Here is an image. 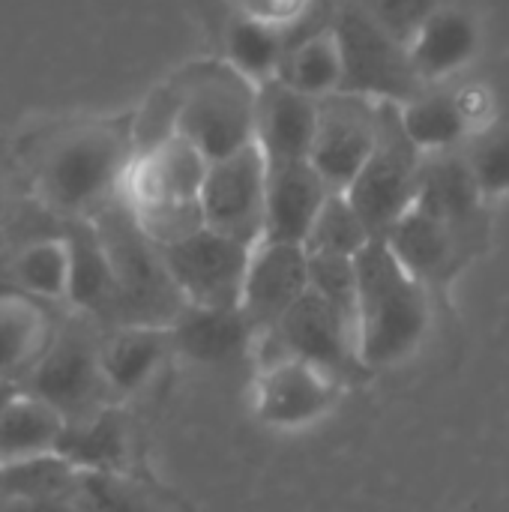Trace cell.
Segmentation results:
<instances>
[{
    "label": "cell",
    "mask_w": 509,
    "mask_h": 512,
    "mask_svg": "<svg viewBox=\"0 0 509 512\" xmlns=\"http://www.w3.org/2000/svg\"><path fill=\"white\" fill-rule=\"evenodd\" d=\"M207 171L210 159L192 141L174 135L156 150L132 159L120 186V201L126 207L159 201H201Z\"/></svg>",
    "instance_id": "obj_17"
},
{
    "label": "cell",
    "mask_w": 509,
    "mask_h": 512,
    "mask_svg": "<svg viewBox=\"0 0 509 512\" xmlns=\"http://www.w3.org/2000/svg\"><path fill=\"white\" fill-rule=\"evenodd\" d=\"M69 234L72 243V288L69 306L78 315L99 321L102 327L117 324L120 312V288L111 267V258L102 246V237L90 219H81Z\"/></svg>",
    "instance_id": "obj_22"
},
{
    "label": "cell",
    "mask_w": 509,
    "mask_h": 512,
    "mask_svg": "<svg viewBox=\"0 0 509 512\" xmlns=\"http://www.w3.org/2000/svg\"><path fill=\"white\" fill-rule=\"evenodd\" d=\"M333 27L345 60L342 93L405 105L423 90L411 66L408 45L363 6H345Z\"/></svg>",
    "instance_id": "obj_8"
},
{
    "label": "cell",
    "mask_w": 509,
    "mask_h": 512,
    "mask_svg": "<svg viewBox=\"0 0 509 512\" xmlns=\"http://www.w3.org/2000/svg\"><path fill=\"white\" fill-rule=\"evenodd\" d=\"M174 357L171 327H105L99 360L114 405L141 396Z\"/></svg>",
    "instance_id": "obj_19"
},
{
    "label": "cell",
    "mask_w": 509,
    "mask_h": 512,
    "mask_svg": "<svg viewBox=\"0 0 509 512\" xmlns=\"http://www.w3.org/2000/svg\"><path fill=\"white\" fill-rule=\"evenodd\" d=\"M135 159L132 117L129 120H75L51 135L36 150V192L57 216L93 219L120 198L123 177Z\"/></svg>",
    "instance_id": "obj_1"
},
{
    "label": "cell",
    "mask_w": 509,
    "mask_h": 512,
    "mask_svg": "<svg viewBox=\"0 0 509 512\" xmlns=\"http://www.w3.org/2000/svg\"><path fill=\"white\" fill-rule=\"evenodd\" d=\"M357 342L363 366L378 375L411 360L438 315L435 297L399 264L384 240L357 255Z\"/></svg>",
    "instance_id": "obj_2"
},
{
    "label": "cell",
    "mask_w": 509,
    "mask_h": 512,
    "mask_svg": "<svg viewBox=\"0 0 509 512\" xmlns=\"http://www.w3.org/2000/svg\"><path fill=\"white\" fill-rule=\"evenodd\" d=\"M309 294V252L297 243L261 240L252 249L240 309L255 336L273 330Z\"/></svg>",
    "instance_id": "obj_16"
},
{
    "label": "cell",
    "mask_w": 509,
    "mask_h": 512,
    "mask_svg": "<svg viewBox=\"0 0 509 512\" xmlns=\"http://www.w3.org/2000/svg\"><path fill=\"white\" fill-rule=\"evenodd\" d=\"M60 453L84 474H126L132 459V432L120 405L69 423Z\"/></svg>",
    "instance_id": "obj_26"
},
{
    "label": "cell",
    "mask_w": 509,
    "mask_h": 512,
    "mask_svg": "<svg viewBox=\"0 0 509 512\" xmlns=\"http://www.w3.org/2000/svg\"><path fill=\"white\" fill-rule=\"evenodd\" d=\"M15 390H18V387H12V384H3V381H0V411H3V405L15 396Z\"/></svg>",
    "instance_id": "obj_40"
},
{
    "label": "cell",
    "mask_w": 509,
    "mask_h": 512,
    "mask_svg": "<svg viewBox=\"0 0 509 512\" xmlns=\"http://www.w3.org/2000/svg\"><path fill=\"white\" fill-rule=\"evenodd\" d=\"M9 279L18 294L39 303H69L72 243L69 234L36 237L9 258Z\"/></svg>",
    "instance_id": "obj_27"
},
{
    "label": "cell",
    "mask_w": 509,
    "mask_h": 512,
    "mask_svg": "<svg viewBox=\"0 0 509 512\" xmlns=\"http://www.w3.org/2000/svg\"><path fill=\"white\" fill-rule=\"evenodd\" d=\"M102 324L87 315H72L57 327L45 357L18 387L51 402L69 423L87 420L114 405L102 375Z\"/></svg>",
    "instance_id": "obj_7"
},
{
    "label": "cell",
    "mask_w": 509,
    "mask_h": 512,
    "mask_svg": "<svg viewBox=\"0 0 509 512\" xmlns=\"http://www.w3.org/2000/svg\"><path fill=\"white\" fill-rule=\"evenodd\" d=\"M234 12H243L249 18H258L264 24L291 30L312 6V0H231Z\"/></svg>",
    "instance_id": "obj_37"
},
{
    "label": "cell",
    "mask_w": 509,
    "mask_h": 512,
    "mask_svg": "<svg viewBox=\"0 0 509 512\" xmlns=\"http://www.w3.org/2000/svg\"><path fill=\"white\" fill-rule=\"evenodd\" d=\"M399 264L435 297L438 309L450 306V291L462 279V273L477 261L468 243L441 219L414 207L405 219L393 225L384 237Z\"/></svg>",
    "instance_id": "obj_13"
},
{
    "label": "cell",
    "mask_w": 509,
    "mask_h": 512,
    "mask_svg": "<svg viewBox=\"0 0 509 512\" xmlns=\"http://www.w3.org/2000/svg\"><path fill=\"white\" fill-rule=\"evenodd\" d=\"M309 291L357 324V300H360L357 258L309 255Z\"/></svg>",
    "instance_id": "obj_35"
},
{
    "label": "cell",
    "mask_w": 509,
    "mask_h": 512,
    "mask_svg": "<svg viewBox=\"0 0 509 512\" xmlns=\"http://www.w3.org/2000/svg\"><path fill=\"white\" fill-rule=\"evenodd\" d=\"M9 198H12V180H9V174L0 168V210L9 204Z\"/></svg>",
    "instance_id": "obj_39"
},
{
    "label": "cell",
    "mask_w": 509,
    "mask_h": 512,
    "mask_svg": "<svg viewBox=\"0 0 509 512\" xmlns=\"http://www.w3.org/2000/svg\"><path fill=\"white\" fill-rule=\"evenodd\" d=\"M372 243V234L354 204L348 201L345 192H333L318 213L309 237H306V252L309 255H345L357 258L366 246Z\"/></svg>",
    "instance_id": "obj_31"
},
{
    "label": "cell",
    "mask_w": 509,
    "mask_h": 512,
    "mask_svg": "<svg viewBox=\"0 0 509 512\" xmlns=\"http://www.w3.org/2000/svg\"><path fill=\"white\" fill-rule=\"evenodd\" d=\"M279 78L312 99H327V96L342 93L345 60H342V45H339L336 27L327 24L318 33L300 39L294 48H288Z\"/></svg>",
    "instance_id": "obj_29"
},
{
    "label": "cell",
    "mask_w": 509,
    "mask_h": 512,
    "mask_svg": "<svg viewBox=\"0 0 509 512\" xmlns=\"http://www.w3.org/2000/svg\"><path fill=\"white\" fill-rule=\"evenodd\" d=\"M267 171L270 165L258 144H249L228 159L210 162L201 189L207 228L237 243L258 246L264 240L267 216Z\"/></svg>",
    "instance_id": "obj_10"
},
{
    "label": "cell",
    "mask_w": 509,
    "mask_h": 512,
    "mask_svg": "<svg viewBox=\"0 0 509 512\" xmlns=\"http://www.w3.org/2000/svg\"><path fill=\"white\" fill-rule=\"evenodd\" d=\"M423 162L426 156L414 147L402 126L399 102H378L375 153L345 192L366 222L372 240H384L393 225L414 210Z\"/></svg>",
    "instance_id": "obj_6"
},
{
    "label": "cell",
    "mask_w": 509,
    "mask_h": 512,
    "mask_svg": "<svg viewBox=\"0 0 509 512\" xmlns=\"http://www.w3.org/2000/svg\"><path fill=\"white\" fill-rule=\"evenodd\" d=\"M348 387L303 360H282L255 372L252 411L255 417L282 432L306 429L324 420Z\"/></svg>",
    "instance_id": "obj_12"
},
{
    "label": "cell",
    "mask_w": 509,
    "mask_h": 512,
    "mask_svg": "<svg viewBox=\"0 0 509 512\" xmlns=\"http://www.w3.org/2000/svg\"><path fill=\"white\" fill-rule=\"evenodd\" d=\"M288 30L264 24L258 18H249L243 12H234L225 24V63L234 66L249 84L264 87L282 75L285 57H288Z\"/></svg>",
    "instance_id": "obj_28"
},
{
    "label": "cell",
    "mask_w": 509,
    "mask_h": 512,
    "mask_svg": "<svg viewBox=\"0 0 509 512\" xmlns=\"http://www.w3.org/2000/svg\"><path fill=\"white\" fill-rule=\"evenodd\" d=\"M414 207L450 225L477 258L486 255L492 237L489 201L483 198L462 150L426 156Z\"/></svg>",
    "instance_id": "obj_15"
},
{
    "label": "cell",
    "mask_w": 509,
    "mask_h": 512,
    "mask_svg": "<svg viewBox=\"0 0 509 512\" xmlns=\"http://www.w3.org/2000/svg\"><path fill=\"white\" fill-rule=\"evenodd\" d=\"M252 249L255 246L204 228L195 237L159 252L171 282L189 306L240 309Z\"/></svg>",
    "instance_id": "obj_9"
},
{
    "label": "cell",
    "mask_w": 509,
    "mask_h": 512,
    "mask_svg": "<svg viewBox=\"0 0 509 512\" xmlns=\"http://www.w3.org/2000/svg\"><path fill=\"white\" fill-rule=\"evenodd\" d=\"M54 333L45 303L18 291L0 294V381L21 387L45 357Z\"/></svg>",
    "instance_id": "obj_23"
},
{
    "label": "cell",
    "mask_w": 509,
    "mask_h": 512,
    "mask_svg": "<svg viewBox=\"0 0 509 512\" xmlns=\"http://www.w3.org/2000/svg\"><path fill=\"white\" fill-rule=\"evenodd\" d=\"M399 111H402V126L408 138L423 156L456 153V150H465L477 138L462 108L456 81L423 87L414 99L399 105Z\"/></svg>",
    "instance_id": "obj_24"
},
{
    "label": "cell",
    "mask_w": 509,
    "mask_h": 512,
    "mask_svg": "<svg viewBox=\"0 0 509 512\" xmlns=\"http://www.w3.org/2000/svg\"><path fill=\"white\" fill-rule=\"evenodd\" d=\"M468 168L486 201L509 195V123L501 117L492 129L477 135L465 150Z\"/></svg>",
    "instance_id": "obj_34"
},
{
    "label": "cell",
    "mask_w": 509,
    "mask_h": 512,
    "mask_svg": "<svg viewBox=\"0 0 509 512\" xmlns=\"http://www.w3.org/2000/svg\"><path fill=\"white\" fill-rule=\"evenodd\" d=\"M81 480V468H75L63 453H51L0 468V495L33 501H75Z\"/></svg>",
    "instance_id": "obj_30"
},
{
    "label": "cell",
    "mask_w": 509,
    "mask_h": 512,
    "mask_svg": "<svg viewBox=\"0 0 509 512\" xmlns=\"http://www.w3.org/2000/svg\"><path fill=\"white\" fill-rule=\"evenodd\" d=\"M405 45L423 87L453 84L480 60L486 48V27L477 12L456 3H438Z\"/></svg>",
    "instance_id": "obj_14"
},
{
    "label": "cell",
    "mask_w": 509,
    "mask_h": 512,
    "mask_svg": "<svg viewBox=\"0 0 509 512\" xmlns=\"http://www.w3.org/2000/svg\"><path fill=\"white\" fill-rule=\"evenodd\" d=\"M321 99L294 90L288 81L276 78L258 87L255 105V144L270 165L279 162H309L318 132Z\"/></svg>",
    "instance_id": "obj_18"
},
{
    "label": "cell",
    "mask_w": 509,
    "mask_h": 512,
    "mask_svg": "<svg viewBox=\"0 0 509 512\" xmlns=\"http://www.w3.org/2000/svg\"><path fill=\"white\" fill-rule=\"evenodd\" d=\"M69 420L45 399L15 390L0 411V468L60 453Z\"/></svg>",
    "instance_id": "obj_25"
},
{
    "label": "cell",
    "mask_w": 509,
    "mask_h": 512,
    "mask_svg": "<svg viewBox=\"0 0 509 512\" xmlns=\"http://www.w3.org/2000/svg\"><path fill=\"white\" fill-rule=\"evenodd\" d=\"M270 165V162H267ZM333 189L312 162H279L267 171L264 240L303 246Z\"/></svg>",
    "instance_id": "obj_21"
},
{
    "label": "cell",
    "mask_w": 509,
    "mask_h": 512,
    "mask_svg": "<svg viewBox=\"0 0 509 512\" xmlns=\"http://www.w3.org/2000/svg\"><path fill=\"white\" fill-rule=\"evenodd\" d=\"M171 339L177 357H186L213 369H234L237 363H252L255 330L243 309H207L183 306L171 324Z\"/></svg>",
    "instance_id": "obj_20"
},
{
    "label": "cell",
    "mask_w": 509,
    "mask_h": 512,
    "mask_svg": "<svg viewBox=\"0 0 509 512\" xmlns=\"http://www.w3.org/2000/svg\"><path fill=\"white\" fill-rule=\"evenodd\" d=\"M90 222L102 237L120 288V312L114 327H171L186 300L171 282L162 252L141 234L129 207L114 198Z\"/></svg>",
    "instance_id": "obj_3"
},
{
    "label": "cell",
    "mask_w": 509,
    "mask_h": 512,
    "mask_svg": "<svg viewBox=\"0 0 509 512\" xmlns=\"http://www.w3.org/2000/svg\"><path fill=\"white\" fill-rule=\"evenodd\" d=\"M6 249V237H3V228H0V252Z\"/></svg>",
    "instance_id": "obj_41"
},
{
    "label": "cell",
    "mask_w": 509,
    "mask_h": 512,
    "mask_svg": "<svg viewBox=\"0 0 509 512\" xmlns=\"http://www.w3.org/2000/svg\"><path fill=\"white\" fill-rule=\"evenodd\" d=\"M129 213H132L135 225L141 228V234L156 249L183 243L207 228L201 201H159V204L129 207Z\"/></svg>",
    "instance_id": "obj_33"
},
{
    "label": "cell",
    "mask_w": 509,
    "mask_h": 512,
    "mask_svg": "<svg viewBox=\"0 0 509 512\" xmlns=\"http://www.w3.org/2000/svg\"><path fill=\"white\" fill-rule=\"evenodd\" d=\"M183 78L180 72L165 81L162 87H156L144 105L135 111L132 117V144H135V156H144L150 150H156L159 144H165L168 138L177 135V123H180V108H183Z\"/></svg>",
    "instance_id": "obj_32"
},
{
    "label": "cell",
    "mask_w": 509,
    "mask_h": 512,
    "mask_svg": "<svg viewBox=\"0 0 509 512\" xmlns=\"http://www.w3.org/2000/svg\"><path fill=\"white\" fill-rule=\"evenodd\" d=\"M378 144V102L354 93L321 99L309 162L333 192H348Z\"/></svg>",
    "instance_id": "obj_11"
},
{
    "label": "cell",
    "mask_w": 509,
    "mask_h": 512,
    "mask_svg": "<svg viewBox=\"0 0 509 512\" xmlns=\"http://www.w3.org/2000/svg\"><path fill=\"white\" fill-rule=\"evenodd\" d=\"M183 108L177 135L192 141L210 162L255 144L258 87L225 60H198L180 69Z\"/></svg>",
    "instance_id": "obj_4"
},
{
    "label": "cell",
    "mask_w": 509,
    "mask_h": 512,
    "mask_svg": "<svg viewBox=\"0 0 509 512\" xmlns=\"http://www.w3.org/2000/svg\"><path fill=\"white\" fill-rule=\"evenodd\" d=\"M282 360L312 363L342 387H357L372 378L360 360L357 324L312 291L273 330L255 336V369H267Z\"/></svg>",
    "instance_id": "obj_5"
},
{
    "label": "cell",
    "mask_w": 509,
    "mask_h": 512,
    "mask_svg": "<svg viewBox=\"0 0 509 512\" xmlns=\"http://www.w3.org/2000/svg\"><path fill=\"white\" fill-rule=\"evenodd\" d=\"M438 6V0H363V9L375 15L402 42L411 39L417 24Z\"/></svg>",
    "instance_id": "obj_36"
},
{
    "label": "cell",
    "mask_w": 509,
    "mask_h": 512,
    "mask_svg": "<svg viewBox=\"0 0 509 512\" xmlns=\"http://www.w3.org/2000/svg\"><path fill=\"white\" fill-rule=\"evenodd\" d=\"M0 512H84L75 501H33L0 495Z\"/></svg>",
    "instance_id": "obj_38"
}]
</instances>
